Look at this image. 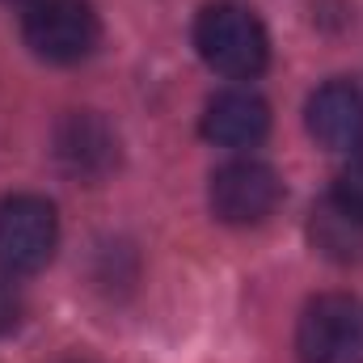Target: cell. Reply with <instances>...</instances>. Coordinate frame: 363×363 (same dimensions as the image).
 Listing matches in <instances>:
<instances>
[{"instance_id": "obj_1", "label": "cell", "mask_w": 363, "mask_h": 363, "mask_svg": "<svg viewBox=\"0 0 363 363\" xmlns=\"http://www.w3.org/2000/svg\"><path fill=\"white\" fill-rule=\"evenodd\" d=\"M194 47L203 55V64L228 81H254L267 60H271V38H267V26L233 4V0H220V4H207L194 21Z\"/></svg>"}, {"instance_id": "obj_2", "label": "cell", "mask_w": 363, "mask_h": 363, "mask_svg": "<svg viewBox=\"0 0 363 363\" xmlns=\"http://www.w3.org/2000/svg\"><path fill=\"white\" fill-rule=\"evenodd\" d=\"M26 47L47 64H77L93 55L101 21L93 0H26L21 13Z\"/></svg>"}, {"instance_id": "obj_3", "label": "cell", "mask_w": 363, "mask_h": 363, "mask_svg": "<svg viewBox=\"0 0 363 363\" xmlns=\"http://www.w3.org/2000/svg\"><path fill=\"white\" fill-rule=\"evenodd\" d=\"M300 363H363V300L330 291L308 300L296 325Z\"/></svg>"}, {"instance_id": "obj_4", "label": "cell", "mask_w": 363, "mask_h": 363, "mask_svg": "<svg viewBox=\"0 0 363 363\" xmlns=\"http://www.w3.org/2000/svg\"><path fill=\"white\" fill-rule=\"evenodd\" d=\"M60 245V216L43 194L0 199V267L9 274H34Z\"/></svg>"}, {"instance_id": "obj_5", "label": "cell", "mask_w": 363, "mask_h": 363, "mask_svg": "<svg viewBox=\"0 0 363 363\" xmlns=\"http://www.w3.org/2000/svg\"><path fill=\"white\" fill-rule=\"evenodd\" d=\"M207 203L216 211V220L245 228V224H262L274 216V207L283 203V178L274 174L267 161L254 157H237L228 165H220L207 186Z\"/></svg>"}, {"instance_id": "obj_6", "label": "cell", "mask_w": 363, "mask_h": 363, "mask_svg": "<svg viewBox=\"0 0 363 363\" xmlns=\"http://www.w3.org/2000/svg\"><path fill=\"white\" fill-rule=\"evenodd\" d=\"M55 161L64 165V174L81 182H101L118 165V135L114 127L93 114V110H72L68 118H60L55 127Z\"/></svg>"}, {"instance_id": "obj_7", "label": "cell", "mask_w": 363, "mask_h": 363, "mask_svg": "<svg viewBox=\"0 0 363 363\" xmlns=\"http://www.w3.org/2000/svg\"><path fill=\"white\" fill-rule=\"evenodd\" d=\"M308 135L330 152L363 148V89L351 81H325L304 106Z\"/></svg>"}, {"instance_id": "obj_8", "label": "cell", "mask_w": 363, "mask_h": 363, "mask_svg": "<svg viewBox=\"0 0 363 363\" xmlns=\"http://www.w3.org/2000/svg\"><path fill=\"white\" fill-rule=\"evenodd\" d=\"M271 131V106L254 89H224L203 110V135L220 148H254Z\"/></svg>"}, {"instance_id": "obj_9", "label": "cell", "mask_w": 363, "mask_h": 363, "mask_svg": "<svg viewBox=\"0 0 363 363\" xmlns=\"http://www.w3.org/2000/svg\"><path fill=\"white\" fill-rule=\"evenodd\" d=\"M313 241L321 254L338 258V262H351L363 254V224L355 216H347L334 199H325L317 211H313Z\"/></svg>"}, {"instance_id": "obj_10", "label": "cell", "mask_w": 363, "mask_h": 363, "mask_svg": "<svg viewBox=\"0 0 363 363\" xmlns=\"http://www.w3.org/2000/svg\"><path fill=\"white\" fill-rule=\"evenodd\" d=\"M347 216H355L363 224V148H355L351 157H347V165L338 169V178H334V194H330Z\"/></svg>"}, {"instance_id": "obj_11", "label": "cell", "mask_w": 363, "mask_h": 363, "mask_svg": "<svg viewBox=\"0 0 363 363\" xmlns=\"http://www.w3.org/2000/svg\"><path fill=\"white\" fill-rule=\"evenodd\" d=\"M21 325V291L13 287L9 271H0V334H13Z\"/></svg>"}]
</instances>
